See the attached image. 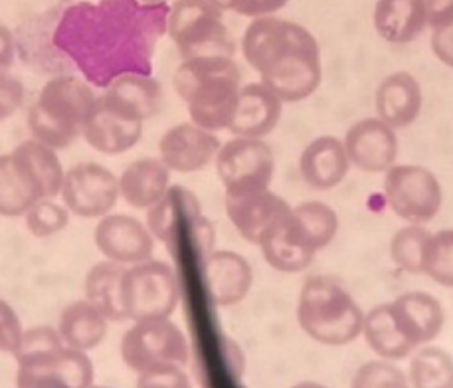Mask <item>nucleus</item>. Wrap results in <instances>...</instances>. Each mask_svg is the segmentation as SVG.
<instances>
[{
    "label": "nucleus",
    "instance_id": "6",
    "mask_svg": "<svg viewBox=\"0 0 453 388\" xmlns=\"http://www.w3.org/2000/svg\"><path fill=\"white\" fill-rule=\"evenodd\" d=\"M174 48L182 60L198 56H234V44L224 11L212 0H174L166 20Z\"/></svg>",
    "mask_w": 453,
    "mask_h": 388
},
{
    "label": "nucleus",
    "instance_id": "43",
    "mask_svg": "<svg viewBox=\"0 0 453 388\" xmlns=\"http://www.w3.org/2000/svg\"><path fill=\"white\" fill-rule=\"evenodd\" d=\"M135 388H192V383L184 369H166L139 375Z\"/></svg>",
    "mask_w": 453,
    "mask_h": 388
},
{
    "label": "nucleus",
    "instance_id": "17",
    "mask_svg": "<svg viewBox=\"0 0 453 388\" xmlns=\"http://www.w3.org/2000/svg\"><path fill=\"white\" fill-rule=\"evenodd\" d=\"M97 99L121 120L145 125L161 112L163 88L153 75L125 74L107 83L104 94L97 96Z\"/></svg>",
    "mask_w": 453,
    "mask_h": 388
},
{
    "label": "nucleus",
    "instance_id": "16",
    "mask_svg": "<svg viewBox=\"0 0 453 388\" xmlns=\"http://www.w3.org/2000/svg\"><path fill=\"white\" fill-rule=\"evenodd\" d=\"M226 216L236 232L250 244H257L275 224H280L291 210L278 192L272 189L224 194Z\"/></svg>",
    "mask_w": 453,
    "mask_h": 388
},
{
    "label": "nucleus",
    "instance_id": "45",
    "mask_svg": "<svg viewBox=\"0 0 453 388\" xmlns=\"http://www.w3.org/2000/svg\"><path fill=\"white\" fill-rule=\"evenodd\" d=\"M427 28L435 30L453 22V0H424Z\"/></svg>",
    "mask_w": 453,
    "mask_h": 388
},
{
    "label": "nucleus",
    "instance_id": "42",
    "mask_svg": "<svg viewBox=\"0 0 453 388\" xmlns=\"http://www.w3.org/2000/svg\"><path fill=\"white\" fill-rule=\"evenodd\" d=\"M27 101V88L8 72H0V123L8 121L20 112Z\"/></svg>",
    "mask_w": 453,
    "mask_h": 388
},
{
    "label": "nucleus",
    "instance_id": "9",
    "mask_svg": "<svg viewBox=\"0 0 453 388\" xmlns=\"http://www.w3.org/2000/svg\"><path fill=\"white\" fill-rule=\"evenodd\" d=\"M382 190L386 205L406 224H430L443 205L440 179L422 165L390 167L384 173Z\"/></svg>",
    "mask_w": 453,
    "mask_h": 388
},
{
    "label": "nucleus",
    "instance_id": "7",
    "mask_svg": "<svg viewBox=\"0 0 453 388\" xmlns=\"http://www.w3.org/2000/svg\"><path fill=\"white\" fill-rule=\"evenodd\" d=\"M125 367L137 376L166 369H184L190 361L188 339L173 319L133 322L119 345Z\"/></svg>",
    "mask_w": 453,
    "mask_h": 388
},
{
    "label": "nucleus",
    "instance_id": "34",
    "mask_svg": "<svg viewBox=\"0 0 453 388\" xmlns=\"http://www.w3.org/2000/svg\"><path fill=\"white\" fill-rule=\"evenodd\" d=\"M410 388H453V357L446 349L424 345L410 355Z\"/></svg>",
    "mask_w": 453,
    "mask_h": 388
},
{
    "label": "nucleus",
    "instance_id": "10",
    "mask_svg": "<svg viewBox=\"0 0 453 388\" xmlns=\"http://www.w3.org/2000/svg\"><path fill=\"white\" fill-rule=\"evenodd\" d=\"M224 194L272 189L275 155L265 139L232 137L222 143L214 159Z\"/></svg>",
    "mask_w": 453,
    "mask_h": 388
},
{
    "label": "nucleus",
    "instance_id": "29",
    "mask_svg": "<svg viewBox=\"0 0 453 388\" xmlns=\"http://www.w3.org/2000/svg\"><path fill=\"white\" fill-rule=\"evenodd\" d=\"M12 157L22 165L24 171L35 182L40 198H56L60 197V189L64 182L65 168L62 167L58 151L48 147L35 137L22 141L12 151Z\"/></svg>",
    "mask_w": 453,
    "mask_h": 388
},
{
    "label": "nucleus",
    "instance_id": "48",
    "mask_svg": "<svg viewBox=\"0 0 453 388\" xmlns=\"http://www.w3.org/2000/svg\"><path fill=\"white\" fill-rule=\"evenodd\" d=\"M141 4H169V0H137Z\"/></svg>",
    "mask_w": 453,
    "mask_h": 388
},
{
    "label": "nucleus",
    "instance_id": "39",
    "mask_svg": "<svg viewBox=\"0 0 453 388\" xmlns=\"http://www.w3.org/2000/svg\"><path fill=\"white\" fill-rule=\"evenodd\" d=\"M58 347H64V341L60 337V331H58V327H50V325L30 327L24 331L22 345H20L19 353L14 355V359L28 357V355H40V353L54 351Z\"/></svg>",
    "mask_w": 453,
    "mask_h": 388
},
{
    "label": "nucleus",
    "instance_id": "36",
    "mask_svg": "<svg viewBox=\"0 0 453 388\" xmlns=\"http://www.w3.org/2000/svg\"><path fill=\"white\" fill-rule=\"evenodd\" d=\"M422 275L441 288L453 290V228L430 234L424 250Z\"/></svg>",
    "mask_w": 453,
    "mask_h": 388
},
{
    "label": "nucleus",
    "instance_id": "1",
    "mask_svg": "<svg viewBox=\"0 0 453 388\" xmlns=\"http://www.w3.org/2000/svg\"><path fill=\"white\" fill-rule=\"evenodd\" d=\"M169 8L137 0L75 3L58 20L54 44L91 86L105 88L125 74L150 75L155 46L166 34Z\"/></svg>",
    "mask_w": 453,
    "mask_h": 388
},
{
    "label": "nucleus",
    "instance_id": "23",
    "mask_svg": "<svg viewBox=\"0 0 453 388\" xmlns=\"http://www.w3.org/2000/svg\"><path fill=\"white\" fill-rule=\"evenodd\" d=\"M171 179L173 173L158 157L137 159L119 175V197L127 206L147 213L173 187Z\"/></svg>",
    "mask_w": 453,
    "mask_h": 388
},
{
    "label": "nucleus",
    "instance_id": "30",
    "mask_svg": "<svg viewBox=\"0 0 453 388\" xmlns=\"http://www.w3.org/2000/svg\"><path fill=\"white\" fill-rule=\"evenodd\" d=\"M123 275L125 266L102 260L88 269L83 280V299L102 311L109 323L127 322L123 307Z\"/></svg>",
    "mask_w": 453,
    "mask_h": 388
},
{
    "label": "nucleus",
    "instance_id": "3",
    "mask_svg": "<svg viewBox=\"0 0 453 388\" xmlns=\"http://www.w3.org/2000/svg\"><path fill=\"white\" fill-rule=\"evenodd\" d=\"M173 86L192 123L220 133L230 128L244 81L234 56H198L179 64Z\"/></svg>",
    "mask_w": 453,
    "mask_h": 388
},
{
    "label": "nucleus",
    "instance_id": "31",
    "mask_svg": "<svg viewBox=\"0 0 453 388\" xmlns=\"http://www.w3.org/2000/svg\"><path fill=\"white\" fill-rule=\"evenodd\" d=\"M293 230L315 254L329 248L339 234V216L334 208L321 200H305L289 210Z\"/></svg>",
    "mask_w": 453,
    "mask_h": 388
},
{
    "label": "nucleus",
    "instance_id": "49",
    "mask_svg": "<svg viewBox=\"0 0 453 388\" xmlns=\"http://www.w3.org/2000/svg\"><path fill=\"white\" fill-rule=\"evenodd\" d=\"M89 388H109V386H96V384H94V386H89Z\"/></svg>",
    "mask_w": 453,
    "mask_h": 388
},
{
    "label": "nucleus",
    "instance_id": "15",
    "mask_svg": "<svg viewBox=\"0 0 453 388\" xmlns=\"http://www.w3.org/2000/svg\"><path fill=\"white\" fill-rule=\"evenodd\" d=\"M222 143L218 135L188 121L176 123L158 141V159L171 173L192 175L214 165Z\"/></svg>",
    "mask_w": 453,
    "mask_h": 388
},
{
    "label": "nucleus",
    "instance_id": "37",
    "mask_svg": "<svg viewBox=\"0 0 453 388\" xmlns=\"http://www.w3.org/2000/svg\"><path fill=\"white\" fill-rule=\"evenodd\" d=\"M22 218L27 230L35 238H52L68 228L72 213L65 208L64 202H58L56 198H42L35 202Z\"/></svg>",
    "mask_w": 453,
    "mask_h": 388
},
{
    "label": "nucleus",
    "instance_id": "13",
    "mask_svg": "<svg viewBox=\"0 0 453 388\" xmlns=\"http://www.w3.org/2000/svg\"><path fill=\"white\" fill-rule=\"evenodd\" d=\"M94 242L104 260L125 268L150 260L157 246L147 222L121 213H109L99 218L94 230Z\"/></svg>",
    "mask_w": 453,
    "mask_h": 388
},
{
    "label": "nucleus",
    "instance_id": "32",
    "mask_svg": "<svg viewBox=\"0 0 453 388\" xmlns=\"http://www.w3.org/2000/svg\"><path fill=\"white\" fill-rule=\"evenodd\" d=\"M360 337H365L366 345L379 359L396 362L408 359L416 351L412 343L400 333L398 325L394 323L388 301L366 311Z\"/></svg>",
    "mask_w": 453,
    "mask_h": 388
},
{
    "label": "nucleus",
    "instance_id": "25",
    "mask_svg": "<svg viewBox=\"0 0 453 388\" xmlns=\"http://www.w3.org/2000/svg\"><path fill=\"white\" fill-rule=\"evenodd\" d=\"M142 128L145 125L121 120L119 115L105 109L97 99L86 125H83L81 139L97 153L115 157L127 153L137 145L142 137Z\"/></svg>",
    "mask_w": 453,
    "mask_h": 388
},
{
    "label": "nucleus",
    "instance_id": "26",
    "mask_svg": "<svg viewBox=\"0 0 453 388\" xmlns=\"http://www.w3.org/2000/svg\"><path fill=\"white\" fill-rule=\"evenodd\" d=\"M203 210L195 194L182 187H171L157 205L147 210V226L157 242L174 246L180 226L196 221Z\"/></svg>",
    "mask_w": 453,
    "mask_h": 388
},
{
    "label": "nucleus",
    "instance_id": "5",
    "mask_svg": "<svg viewBox=\"0 0 453 388\" xmlns=\"http://www.w3.org/2000/svg\"><path fill=\"white\" fill-rule=\"evenodd\" d=\"M97 101L91 83L75 75L48 80L28 109L32 137L48 147L64 151L81 137L83 125Z\"/></svg>",
    "mask_w": 453,
    "mask_h": 388
},
{
    "label": "nucleus",
    "instance_id": "44",
    "mask_svg": "<svg viewBox=\"0 0 453 388\" xmlns=\"http://www.w3.org/2000/svg\"><path fill=\"white\" fill-rule=\"evenodd\" d=\"M430 46L438 62L453 70V22L448 27L430 30Z\"/></svg>",
    "mask_w": 453,
    "mask_h": 388
},
{
    "label": "nucleus",
    "instance_id": "22",
    "mask_svg": "<svg viewBox=\"0 0 453 388\" xmlns=\"http://www.w3.org/2000/svg\"><path fill=\"white\" fill-rule=\"evenodd\" d=\"M350 161L342 145V139L334 135H321L299 155V175L309 189L325 192L337 189L347 179L350 171Z\"/></svg>",
    "mask_w": 453,
    "mask_h": 388
},
{
    "label": "nucleus",
    "instance_id": "14",
    "mask_svg": "<svg viewBox=\"0 0 453 388\" xmlns=\"http://www.w3.org/2000/svg\"><path fill=\"white\" fill-rule=\"evenodd\" d=\"M342 145H345L350 167L368 175H384L390 167L396 165L400 153L396 129H392L376 115L352 123L342 137Z\"/></svg>",
    "mask_w": 453,
    "mask_h": 388
},
{
    "label": "nucleus",
    "instance_id": "8",
    "mask_svg": "<svg viewBox=\"0 0 453 388\" xmlns=\"http://www.w3.org/2000/svg\"><path fill=\"white\" fill-rule=\"evenodd\" d=\"M180 301V283L169 261L150 258L125 268L123 307L127 322L171 319Z\"/></svg>",
    "mask_w": 453,
    "mask_h": 388
},
{
    "label": "nucleus",
    "instance_id": "35",
    "mask_svg": "<svg viewBox=\"0 0 453 388\" xmlns=\"http://www.w3.org/2000/svg\"><path fill=\"white\" fill-rule=\"evenodd\" d=\"M430 230L424 224H406L398 228L390 238L392 264L408 274H422V261Z\"/></svg>",
    "mask_w": 453,
    "mask_h": 388
},
{
    "label": "nucleus",
    "instance_id": "24",
    "mask_svg": "<svg viewBox=\"0 0 453 388\" xmlns=\"http://www.w3.org/2000/svg\"><path fill=\"white\" fill-rule=\"evenodd\" d=\"M374 30L394 46L412 44L427 30L424 0H376Z\"/></svg>",
    "mask_w": 453,
    "mask_h": 388
},
{
    "label": "nucleus",
    "instance_id": "12",
    "mask_svg": "<svg viewBox=\"0 0 453 388\" xmlns=\"http://www.w3.org/2000/svg\"><path fill=\"white\" fill-rule=\"evenodd\" d=\"M16 388H89L94 386V362L88 353L58 347L16 359Z\"/></svg>",
    "mask_w": 453,
    "mask_h": 388
},
{
    "label": "nucleus",
    "instance_id": "33",
    "mask_svg": "<svg viewBox=\"0 0 453 388\" xmlns=\"http://www.w3.org/2000/svg\"><path fill=\"white\" fill-rule=\"evenodd\" d=\"M38 200L40 194L22 165L12 153L0 155V216L22 218Z\"/></svg>",
    "mask_w": 453,
    "mask_h": 388
},
{
    "label": "nucleus",
    "instance_id": "28",
    "mask_svg": "<svg viewBox=\"0 0 453 388\" xmlns=\"http://www.w3.org/2000/svg\"><path fill=\"white\" fill-rule=\"evenodd\" d=\"M58 331L65 347L89 353L105 341L109 319L88 299H78L62 309Z\"/></svg>",
    "mask_w": 453,
    "mask_h": 388
},
{
    "label": "nucleus",
    "instance_id": "20",
    "mask_svg": "<svg viewBox=\"0 0 453 388\" xmlns=\"http://www.w3.org/2000/svg\"><path fill=\"white\" fill-rule=\"evenodd\" d=\"M283 101L262 81L244 83L228 133L232 137L265 139L280 125Z\"/></svg>",
    "mask_w": 453,
    "mask_h": 388
},
{
    "label": "nucleus",
    "instance_id": "46",
    "mask_svg": "<svg viewBox=\"0 0 453 388\" xmlns=\"http://www.w3.org/2000/svg\"><path fill=\"white\" fill-rule=\"evenodd\" d=\"M16 56V44H14V34L11 28L0 24V72H6L8 67L14 64Z\"/></svg>",
    "mask_w": 453,
    "mask_h": 388
},
{
    "label": "nucleus",
    "instance_id": "18",
    "mask_svg": "<svg viewBox=\"0 0 453 388\" xmlns=\"http://www.w3.org/2000/svg\"><path fill=\"white\" fill-rule=\"evenodd\" d=\"M206 290L216 307H234L244 301L254 285V268L234 250H212L203 261Z\"/></svg>",
    "mask_w": 453,
    "mask_h": 388
},
{
    "label": "nucleus",
    "instance_id": "4",
    "mask_svg": "<svg viewBox=\"0 0 453 388\" xmlns=\"http://www.w3.org/2000/svg\"><path fill=\"white\" fill-rule=\"evenodd\" d=\"M296 317L301 331L325 347H345L363 335V307L345 285L326 275H311L301 285Z\"/></svg>",
    "mask_w": 453,
    "mask_h": 388
},
{
    "label": "nucleus",
    "instance_id": "38",
    "mask_svg": "<svg viewBox=\"0 0 453 388\" xmlns=\"http://www.w3.org/2000/svg\"><path fill=\"white\" fill-rule=\"evenodd\" d=\"M350 388H410L408 375L394 361L374 359L360 365Z\"/></svg>",
    "mask_w": 453,
    "mask_h": 388
},
{
    "label": "nucleus",
    "instance_id": "47",
    "mask_svg": "<svg viewBox=\"0 0 453 388\" xmlns=\"http://www.w3.org/2000/svg\"><path fill=\"white\" fill-rule=\"evenodd\" d=\"M291 388H326V386L321 384V383H315V381H303V383L293 384Z\"/></svg>",
    "mask_w": 453,
    "mask_h": 388
},
{
    "label": "nucleus",
    "instance_id": "27",
    "mask_svg": "<svg viewBox=\"0 0 453 388\" xmlns=\"http://www.w3.org/2000/svg\"><path fill=\"white\" fill-rule=\"evenodd\" d=\"M265 264L280 274H301L313 264L315 252L299 238L289 222V213L275 224L265 238L257 244Z\"/></svg>",
    "mask_w": 453,
    "mask_h": 388
},
{
    "label": "nucleus",
    "instance_id": "21",
    "mask_svg": "<svg viewBox=\"0 0 453 388\" xmlns=\"http://www.w3.org/2000/svg\"><path fill=\"white\" fill-rule=\"evenodd\" d=\"M424 107V89L414 74L398 70L380 80L374 91V112L392 129L412 125Z\"/></svg>",
    "mask_w": 453,
    "mask_h": 388
},
{
    "label": "nucleus",
    "instance_id": "2",
    "mask_svg": "<svg viewBox=\"0 0 453 388\" xmlns=\"http://www.w3.org/2000/svg\"><path fill=\"white\" fill-rule=\"evenodd\" d=\"M242 56L283 104L311 97L323 81L319 42L305 27L280 16L254 19L242 36Z\"/></svg>",
    "mask_w": 453,
    "mask_h": 388
},
{
    "label": "nucleus",
    "instance_id": "19",
    "mask_svg": "<svg viewBox=\"0 0 453 388\" xmlns=\"http://www.w3.org/2000/svg\"><path fill=\"white\" fill-rule=\"evenodd\" d=\"M388 307L394 323L412 343L414 349L438 339L446 325V311H443L440 299L422 290L400 293L398 298L388 301Z\"/></svg>",
    "mask_w": 453,
    "mask_h": 388
},
{
    "label": "nucleus",
    "instance_id": "41",
    "mask_svg": "<svg viewBox=\"0 0 453 388\" xmlns=\"http://www.w3.org/2000/svg\"><path fill=\"white\" fill-rule=\"evenodd\" d=\"M224 12H234L246 19H262V16L278 14L288 6L289 0H212Z\"/></svg>",
    "mask_w": 453,
    "mask_h": 388
},
{
    "label": "nucleus",
    "instance_id": "11",
    "mask_svg": "<svg viewBox=\"0 0 453 388\" xmlns=\"http://www.w3.org/2000/svg\"><path fill=\"white\" fill-rule=\"evenodd\" d=\"M60 198L72 216L99 221L113 213L119 197V176L105 165L94 161L78 163L65 168Z\"/></svg>",
    "mask_w": 453,
    "mask_h": 388
},
{
    "label": "nucleus",
    "instance_id": "40",
    "mask_svg": "<svg viewBox=\"0 0 453 388\" xmlns=\"http://www.w3.org/2000/svg\"><path fill=\"white\" fill-rule=\"evenodd\" d=\"M24 331L27 329H24L16 309L8 301L0 299V353L14 357L22 345Z\"/></svg>",
    "mask_w": 453,
    "mask_h": 388
}]
</instances>
